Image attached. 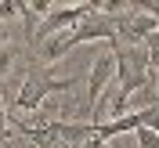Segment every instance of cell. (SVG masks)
I'll return each mask as SVG.
<instances>
[{
  "label": "cell",
  "mask_w": 159,
  "mask_h": 148,
  "mask_svg": "<svg viewBox=\"0 0 159 148\" xmlns=\"http://www.w3.org/2000/svg\"><path fill=\"white\" fill-rule=\"evenodd\" d=\"M90 83H87V105H90V112H94V105L101 101V94L116 83V47H109L105 54H98L94 58V69H90Z\"/></svg>",
  "instance_id": "3"
},
{
  "label": "cell",
  "mask_w": 159,
  "mask_h": 148,
  "mask_svg": "<svg viewBox=\"0 0 159 148\" xmlns=\"http://www.w3.org/2000/svg\"><path fill=\"white\" fill-rule=\"evenodd\" d=\"M18 61H22V47L15 43V40H4V43H0V98H4L7 79L15 76V69H18Z\"/></svg>",
  "instance_id": "5"
},
{
  "label": "cell",
  "mask_w": 159,
  "mask_h": 148,
  "mask_svg": "<svg viewBox=\"0 0 159 148\" xmlns=\"http://www.w3.org/2000/svg\"><path fill=\"white\" fill-rule=\"evenodd\" d=\"M134 145H138V148H159V130L141 127L138 134H134Z\"/></svg>",
  "instance_id": "6"
},
{
  "label": "cell",
  "mask_w": 159,
  "mask_h": 148,
  "mask_svg": "<svg viewBox=\"0 0 159 148\" xmlns=\"http://www.w3.org/2000/svg\"><path fill=\"white\" fill-rule=\"evenodd\" d=\"M15 123H11V116H7V105H0V145H7V141H15Z\"/></svg>",
  "instance_id": "7"
},
{
  "label": "cell",
  "mask_w": 159,
  "mask_h": 148,
  "mask_svg": "<svg viewBox=\"0 0 159 148\" xmlns=\"http://www.w3.org/2000/svg\"><path fill=\"white\" fill-rule=\"evenodd\" d=\"M152 79V61H148V51L145 43H123L116 47V87L123 98H134L138 90L148 87Z\"/></svg>",
  "instance_id": "2"
},
{
  "label": "cell",
  "mask_w": 159,
  "mask_h": 148,
  "mask_svg": "<svg viewBox=\"0 0 159 148\" xmlns=\"http://www.w3.org/2000/svg\"><path fill=\"white\" fill-rule=\"evenodd\" d=\"M109 148H130V141H123V137H112V141H105Z\"/></svg>",
  "instance_id": "9"
},
{
  "label": "cell",
  "mask_w": 159,
  "mask_h": 148,
  "mask_svg": "<svg viewBox=\"0 0 159 148\" xmlns=\"http://www.w3.org/2000/svg\"><path fill=\"white\" fill-rule=\"evenodd\" d=\"M80 83V76H51L43 65H33L29 72H25V79H22V87H18V94H15V109L18 112H36V109H43L47 105V98L51 94H69L72 87Z\"/></svg>",
  "instance_id": "1"
},
{
  "label": "cell",
  "mask_w": 159,
  "mask_h": 148,
  "mask_svg": "<svg viewBox=\"0 0 159 148\" xmlns=\"http://www.w3.org/2000/svg\"><path fill=\"white\" fill-rule=\"evenodd\" d=\"M0 18H4V22H11V18H22L18 0H7V4H0Z\"/></svg>",
  "instance_id": "8"
},
{
  "label": "cell",
  "mask_w": 159,
  "mask_h": 148,
  "mask_svg": "<svg viewBox=\"0 0 159 148\" xmlns=\"http://www.w3.org/2000/svg\"><path fill=\"white\" fill-rule=\"evenodd\" d=\"M69 51H72V29H61V33H54V36H47L40 43V65L47 69V65H54L58 58H65Z\"/></svg>",
  "instance_id": "4"
},
{
  "label": "cell",
  "mask_w": 159,
  "mask_h": 148,
  "mask_svg": "<svg viewBox=\"0 0 159 148\" xmlns=\"http://www.w3.org/2000/svg\"><path fill=\"white\" fill-rule=\"evenodd\" d=\"M0 105H4V98H0Z\"/></svg>",
  "instance_id": "11"
},
{
  "label": "cell",
  "mask_w": 159,
  "mask_h": 148,
  "mask_svg": "<svg viewBox=\"0 0 159 148\" xmlns=\"http://www.w3.org/2000/svg\"><path fill=\"white\" fill-rule=\"evenodd\" d=\"M83 148H109V145H105V141H98V137H90V141H87Z\"/></svg>",
  "instance_id": "10"
}]
</instances>
